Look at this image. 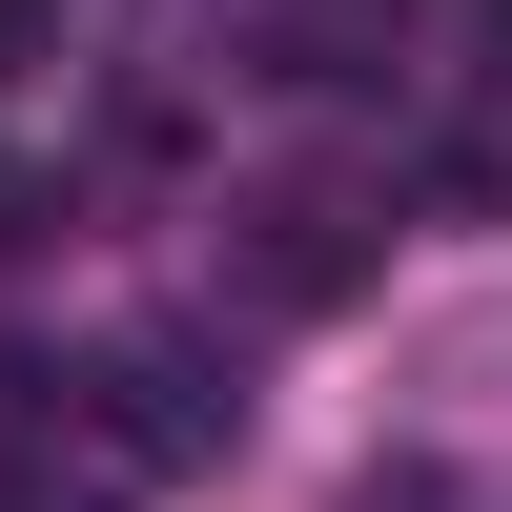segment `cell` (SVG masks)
I'll return each mask as SVG.
<instances>
[{"label": "cell", "mask_w": 512, "mask_h": 512, "mask_svg": "<svg viewBox=\"0 0 512 512\" xmlns=\"http://www.w3.org/2000/svg\"><path fill=\"white\" fill-rule=\"evenodd\" d=\"M82 390H103V451H123V472H226V431H246V390H205V349H164V328L103 349Z\"/></svg>", "instance_id": "6da1fadb"}, {"label": "cell", "mask_w": 512, "mask_h": 512, "mask_svg": "<svg viewBox=\"0 0 512 512\" xmlns=\"http://www.w3.org/2000/svg\"><path fill=\"white\" fill-rule=\"evenodd\" d=\"M369 246H390V226H369L349 185H267V205H246V287H267V308H349Z\"/></svg>", "instance_id": "7a4b0ae2"}, {"label": "cell", "mask_w": 512, "mask_h": 512, "mask_svg": "<svg viewBox=\"0 0 512 512\" xmlns=\"http://www.w3.org/2000/svg\"><path fill=\"white\" fill-rule=\"evenodd\" d=\"M369 512H472V492H451V472H369Z\"/></svg>", "instance_id": "3957f363"}, {"label": "cell", "mask_w": 512, "mask_h": 512, "mask_svg": "<svg viewBox=\"0 0 512 512\" xmlns=\"http://www.w3.org/2000/svg\"><path fill=\"white\" fill-rule=\"evenodd\" d=\"M21 431H41V369H21V349H0V451H21Z\"/></svg>", "instance_id": "277c9868"}, {"label": "cell", "mask_w": 512, "mask_h": 512, "mask_svg": "<svg viewBox=\"0 0 512 512\" xmlns=\"http://www.w3.org/2000/svg\"><path fill=\"white\" fill-rule=\"evenodd\" d=\"M0 512H123V492H41V472H21V492H0Z\"/></svg>", "instance_id": "5b68a950"}]
</instances>
